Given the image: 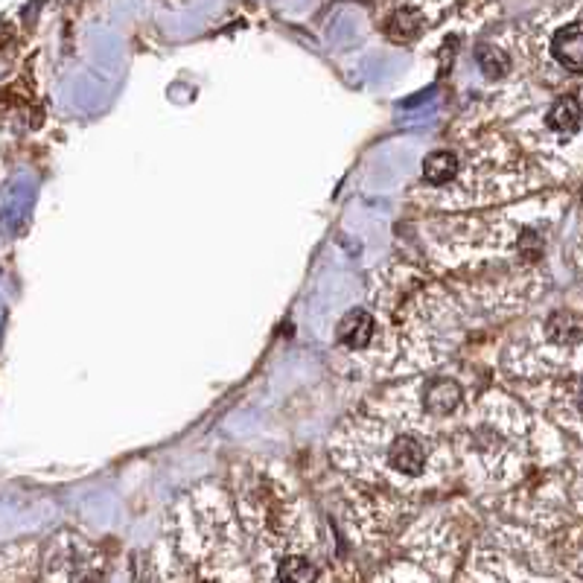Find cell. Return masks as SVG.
<instances>
[{
	"instance_id": "6da1fadb",
	"label": "cell",
	"mask_w": 583,
	"mask_h": 583,
	"mask_svg": "<svg viewBox=\"0 0 583 583\" xmlns=\"http://www.w3.org/2000/svg\"><path fill=\"white\" fill-rule=\"evenodd\" d=\"M551 53L566 70L583 73V21L566 24L551 38Z\"/></svg>"
},
{
	"instance_id": "7a4b0ae2",
	"label": "cell",
	"mask_w": 583,
	"mask_h": 583,
	"mask_svg": "<svg viewBox=\"0 0 583 583\" xmlns=\"http://www.w3.org/2000/svg\"><path fill=\"white\" fill-rule=\"evenodd\" d=\"M374 339V315L365 309H350L339 324V342L350 350H362Z\"/></svg>"
},
{
	"instance_id": "3957f363",
	"label": "cell",
	"mask_w": 583,
	"mask_h": 583,
	"mask_svg": "<svg viewBox=\"0 0 583 583\" xmlns=\"http://www.w3.org/2000/svg\"><path fill=\"white\" fill-rule=\"evenodd\" d=\"M388 461H391L394 470H400L406 476H417L426 467V446L420 444L417 438L403 435V438H397L391 444V449H388Z\"/></svg>"
},
{
	"instance_id": "277c9868",
	"label": "cell",
	"mask_w": 583,
	"mask_h": 583,
	"mask_svg": "<svg viewBox=\"0 0 583 583\" xmlns=\"http://www.w3.org/2000/svg\"><path fill=\"white\" fill-rule=\"evenodd\" d=\"M461 403V385L455 379H432L423 394V406L432 414H449Z\"/></svg>"
},
{
	"instance_id": "5b68a950",
	"label": "cell",
	"mask_w": 583,
	"mask_h": 583,
	"mask_svg": "<svg viewBox=\"0 0 583 583\" xmlns=\"http://www.w3.org/2000/svg\"><path fill=\"white\" fill-rule=\"evenodd\" d=\"M581 117H583L581 103H578L575 97H560V100L549 108L546 123H549V129L560 132V135H572V132H578Z\"/></svg>"
},
{
	"instance_id": "8992f818",
	"label": "cell",
	"mask_w": 583,
	"mask_h": 583,
	"mask_svg": "<svg viewBox=\"0 0 583 583\" xmlns=\"http://www.w3.org/2000/svg\"><path fill=\"white\" fill-rule=\"evenodd\" d=\"M546 330L554 344H578L583 339V318L575 312H554Z\"/></svg>"
},
{
	"instance_id": "52a82bcc",
	"label": "cell",
	"mask_w": 583,
	"mask_h": 583,
	"mask_svg": "<svg viewBox=\"0 0 583 583\" xmlns=\"http://www.w3.org/2000/svg\"><path fill=\"white\" fill-rule=\"evenodd\" d=\"M455 175H458V158H455L452 152L438 149V152L426 155V161H423V178H426L429 184H446V181H452Z\"/></svg>"
},
{
	"instance_id": "ba28073f",
	"label": "cell",
	"mask_w": 583,
	"mask_h": 583,
	"mask_svg": "<svg viewBox=\"0 0 583 583\" xmlns=\"http://www.w3.org/2000/svg\"><path fill=\"white\" fill-rule=\"evenodd\" d=\"M318 578V569L309 563L307 557H283L280 566H277V581L280 583H315Z\"/></svg>"
},
{
	"instance_id": "9c48e42d",
	"label": "cell",
	"mask_w": 583,
	"mask_h": 583,
	"mask_svg": "<svg viewBox=\"0 0 583 583\" xmlns=\"http://www.w3.org/2000/svg\"><path fill=\"white\" fill-rule=\"evenodd\" d=\"M476 59H479L481 70L487 73V76H505L508 73V56L499 50V47H490V44H481L479 53H476Z\"/></svg>"
},
{
	"instance_id": "30bf717a",
	"label": "cell",
	"mask_w": 583,
	"mask_h": 583,
	"mask_svg": "<svg viewBox=\"0 0 583 583\" xmlns=\"http://www.w3.org/2000/svg\"><path fill=\"white\" fill-rule=\"evenodd\" d=\"M581 412H583V397H581Z\"/></svg>"
}]
</instances>
